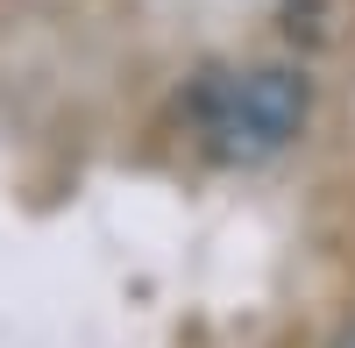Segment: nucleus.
<instances>
[{
    "instance_id": "f257e3e1",
    "label": "nucleus",
    "mask_w": 355,
    "mask_h": 348,
    "mask_svg": "<svg viewBox=\"0 0 355 348\" xmlns=\"http://www.w3.org/2000/svg\"><path fill=\"white\" fill-rule=\"evenodd\" d=\"M306 107H313L306 71L263 64V71H242V78L214 85V100H206V135H214L220 157L263 164V157H277L284 142L306 128Z\"/></svg>"
}]
</instances>
